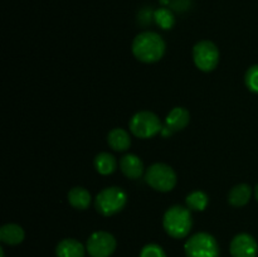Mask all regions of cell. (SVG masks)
<instances>
[{"label":"cell","instance_id":"cell-1","mask_svg":"<svg viewBox=\"0 0 258 257\" xmlns=\"http://www.w3.org/2000/svg\"><path fill=\"white\" fill-rule=\"evenodd\" d=\"M133 53L136 59L144 63H155L165 53V42L155 32H143L133 42Z\"/></svg>","mask_w":258,"mask_h":257},{"label":"cell","instance_id":"cell-2","mask_svg":"<svg viewBox=\"0 0 258 257\" xmlns=\"http://www.w3.org/2000/svg\"><path fill=\"white\" fill-rule=\"evenodd\" d=\"M163 227L166 233L175 239H181L190 233L193 227L190 209L183 206H173L164 213Z\"/></svg>","mask_w":258,"mask_h":257},{"label":"cell","instance_id":"cell-3","mask_svg":"<svg viewBox=\"0 0 258 257\" xmlns=\"http://www.w3.org/2000/svg\"><path fill=\"white\" fill-rule=\"evenodd\" d=\"M127 203V194L118 186H108L101 190L95 199V208L100 214L111 217L123 209Z\"/></svg>","mask_w":258,"mask_h":257},{"label":"cell","instance_id":"cell-4","mask_svg":"<svg viewBox=\"0 0 258 257\" xmlns=\"http://www.w3.org/2000/svg\"><path fill=\"white\" fill-rule=\"evenodd\" d=\"M186 257H219L221 249L217 239L207 232H198L184 244Z\"/></svg>","mask_w":258,"mask_h":257},{"label":"cell","instance_id":"cell-5","mask_svg":"<svg viewBox=\"0 0 258 257\" xmlns=\"http://www.w3.org/2000/svg\"><path fill=\"white\" fill-rule=\"evenodd\" d=\"M145 180L155 190L166 193L173 190L176 185V174L168 164L155 163L146 170Z\"/></svg>","mask_w":258,"mask_h":257},{"label":"cell","instance_id":"cell-6","mask_svg":"<svg viewBox=\"0 0 258 257\" xmlns=\"http://www.w3.org/2000/svg\"><path fill=\"white\" fill-rule=\"evenodd\" d=\"M131 133L140 139H150L160 133L161 126L160 118L151 111H139L131 117L128 122Z\"/></svg>","mask_w":258,"mask_h":257},{"label":"cell","instance_id":"cell-7","mask_svg":"<svg viewBox=\"0 0 258 257\" xmlns=\"http://www.w3.org/2000/svg\"><path fill=\"white\" fill-rule=\"evenodd\" d=\"M193 59L199 70L211 72L219 63L218 48L211 40H201L193 48Z\"/></svg>","mask_w":258,"mask_h":257},{"label":"cell","instance_id":"cell-8","mask_svg":"<svg viewBox=\"0 0 258 257\" xmlns=\"http://www.w3.org/2000/svg\"><path fill=\"white\" fill-rule=\"evenodd\" d=\"M116 238L106 231L93 232L87 239L86 249L91 257H110L116 249Z\"/></svg>","mask_w":258,"mask_h":257},{"label":"cell","instance_id":"cell-9","mask_svg":"<svg viewBox=\"0 0 258 257\" xmlns=\"http://www.w3.org/2000/svg\"><path fill=\"white\" fill-rule=\"evenodd\" d=\"M229 251L232 257H257V241L251 234L239 233L232 239Z\"/></svg>","mask_w":258,"mask_h":257},{"label":"cell","instance_id":"cell-10","mask_svg":"<svg viewBox=\"0 0 258 257\" xmlns=\"http://www.w3.org/2000/svg\"><path fill=\"white\" fill-rule=\"evenodd\" d=\"M189 120H190V115L189 111L184 107H175L169 112L166 116L165 126L161 128V135L169 136L173 133L180 131L188 126Z\"/></svg>","mask_w":258,"mask_h":257},{"label":"cell","instance_id":"cell-11","mask_svg":"<svg viewBox=\"0 0 258 257\" xmlns=\"http://www.w3.org/2000/svg\"><path fill=\"white\" fill-rule=\"evenodd\" d=\"M120 168L123 175L127 176L128 179H138L144 173L143 161L138 155H134V154H127L121 158Z\"/></svg>","mask_w":258,"mask_h":257},{"label":"cell","instance_id":"cell-12","mask_svg":"<svg viewBox=\"0 0 258 257\" xmlns=\"http://www.w3.org/2000/svg\"><path fill=\"white\" fill-rule=\"evenodd\" d=\"M86 251L83 244L75 238L62 239L55 247L57 257H85Z\"/></svg>","mask_w":258,"mask_h":257},{"label":"cell","instance_id":"cell-13","mask_svg":"<svg viewBox=\"0 0 258 257\" xmlns=\"http://www.w3.org/2000/svg\"><path fill=\"white\" fill-rule=\"evenodd\" d=\"M24 229L15 223H8L0 228V239L3 243L9 246H17L24 241Z\"/></svg>","mask_w":258,"mask_h":257},{"label":"cell","instance_id":"cell-14","mask_svg":"<svg viewBox=\"0 0 258 257\" xmlns=\"http://www.w3.org/2000/svg\"><path fill=\"white\" fill-rule=\"evenodd\" d=\"M68 203L73 207L75 209L78 211H85L90 207L92 197L91 193L83 186H75L68 191Z\"/></svg>","mask_w":258,"mask_h":257},{"label":"cell","instance_id":"cell-15","mask_svg":"<svg viewBox=\"0 0 258 257\" xmlns=\"http://www.w3.org/2000/svg\"><path fill=\"white\" fill-rule=\"evenodd\" d=\"M107 143L111 146V149L116 151L127 150L131 145L130 134L123 128H112L107 135Z\"/></svg>","mask_w":258,"mask_h":257},{"label":"cell","instance_id":"cell-16","mask_svg":"<svg viewBox=\"0 0 258 257\" xmlns=\"http://www.w3.org/2000/svg\"><path fill=\"white\" fill-rule=\"evenodd\" d=\"M252 196V188L248 184H238L233 186L228 194V202L233 207H243L249 202Z\"/></svg>","mask_w":258,"mask_h":257},{"label":"cell","instance_id":"cell-17","mask_svg":"<svg viewBox=\"0 0 258 257\" xmlns=\"http://www.w3.org/2000/svg\"><path fill=\"white\" fill-rule=\"evenodd\" d=\"M93 164L97 173H100L101 175H110L116 170V166H117L115 156L111 155L110 153H100L95 158Z\"/></svg>","mask_w":258,"mask_h":257},{"label":"cell","instance_id":"cell-18","mask_svg":"<svg viewBox=\"0 0 258 257\" xmlns=\"http://www.w3.org/2000/svg\"><path fill=\"white\" fill-rule=\"evenodd\" d=\"M185 202H186V207H188L190 211L202 212L207 208V206H208L209 198L204 191L196 190V191H191V193L186 197Z\"/></svg>","mask_w":258,"mask_h":257},{"label":"cell","instance_id":"cell-19","mask_svg":"<svg viewBox=\"0 0 258 257\" xmlns=\"http://www.w3.org/2000/svg\"><path fill=\"white\" fill-rule=\"evenodd\" d=\"M154 19H155L156 24L163 28V29H170L174 25V23H175L173 13L169 9H165V8L156 10L154 13Z\"/></svg>","mask_w":258,"mask_h":257},{"label":"cell","instance_id":"cell-20","mask_svg":"<svg viewBox=\"0 0 258 257\" xmlns=\"http://www.w3.org/2000/svg\"><path fill=\"white\" fill-rule=\"evenodd\" d=\"M244 82H246L247 88L249 91L258 93V65L252 66L247 70L246 76H244Z\"/></svg>","mask_w":258,"mask_h":257},{"label":"cell","instance_id":"cell-21","mask_svg":"<svg viewBox=\"0 0 258 257\" xmlns=\"http://www.w3.org/2000/svg\"><path fill=\"white\" fill-rule=\"evenodd\" d=\"M139 257H166L163 247L156 243H149L143 247Z\"/></svg>","mask_w":258,"mask_h":257},{"label":"cell","instance_id":"cell-22","mask_svg":"<svg viewBox=\"0 0 258 257\" xmlns=\"http://www.w3.org/2000/svg\"><path fill=\"white\" fill-rule=\"evenodd\" d=\"M254 196H256V199L258 202V184L256 185V188H254Z\"/></svg>","mask_w":258,"mask_h":257}]
</instances>
